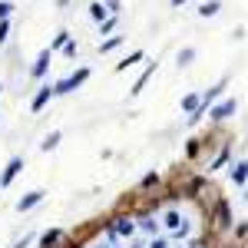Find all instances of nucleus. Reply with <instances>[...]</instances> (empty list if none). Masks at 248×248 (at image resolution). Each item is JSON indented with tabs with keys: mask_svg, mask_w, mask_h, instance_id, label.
I'll return each mask as SVG.
<instances>
[{
	"mask_svg": "<svg viewBox=\"0 0 248 248\" xmlns=\"http://www.w3.org/2000/svg\"><path fill=\"white\" fill-rule=\"evenodd\" d=\"M133 222H136V232H146V235H159V218H155L153 212H139Z\"/></svg>",
	"mask_w": 248,
	"mask_h": 248,
	"instance_id": "obj_8",
	"label": "nucleus"
},
{
	"mask_svg": "<svg viewBox=\"0 0 248 248\" xmlns=\"http://www.w3.org/2000/svg\"><path fill=\"white\" fill-rule=\"evenodd\" d=\"M77 53H79V43H77V37H70L66 43H63V57H70V60H73Z\"/></svg>",
	"mask_w": 248,
	"mask_h": 248,
	"instance_id": "obj_23",
	"label": "nucleus"
},
{
	"mask_svg": "<svg viewBox=\"0 0 248 248\" xmlns=\"http://www.w3.org/2000/svg\"><path fill=\"white\" fill-rule=\"evenodd\" d=\"M218 10H222V3H218V0H205V3H202V7H199V17H215V14H218Z\"/></svg>",
	"mask_w": 248,
	"mask_h": 248,
	"instance_id": "obj_21",
	"label": "nucleus"
},
{
	"mask_svg": "<svg viewBox=\"0 0 248 248\" xmlns=\"http://www.w3.org/2000/svg\"><path fill=\"white\" fill-rule=\"evenodd\" d=\"M169 245H172V242H169V235H153L146 248H169Z\"/></svg>",
	"mask_w": 248,
	"mask_h": 248,
	"instance_id": "obj_25",
	"label": "nucleus"
},
{
	"mask_svg": "<svg viewBox=\"0 0 248 248\" xmlns=\"http://www.w3.org/2000/svg\"><path fill=\"white\" fill-rule=\"evenodd\" d=\"M10 14H14V3L10 0H0V20H10Z\"/></svg>",
	"mask_w": 248,
	"mask_h": 248,
	"instance_id": "obj_28",
	"label": "nucleus"
},
{
	"mask_svg": "<svg viewBox=\"0 0 248 248\" xmlns=\"http://www.w3.org/2000/svg\"><path fill=\"white\" fill-rule=\"evenodd\" d=\"M96 27H99V37H109V33H116V27H119V14H109L103 23H96Z\"/></svg>",
	"mask_w": 248,
	"mask_h": 248,
	"instance_id": "obj_17",
	"label": "nucleus"
},
{
	"mask_svg": "<svg viewBox=\"0 0 248 248\" xmlns=\"http://www.w3.org/2000/svg\"><path fill=\"white\" fill-rule=\"evenodd\" d=\"M169 248H189V245H169Z\"/></svg>",
	"mask_w": 248,
	"mask_h": 248,
	"instance_id": "obj_32",
	"label": "nucleus"
},
{
	"mask_svg": "<svg viewBox=\"0 0 248 248\" xmlns=\"http://www.w3.org/2000/svg\"><path fill=\"white\" fill-rule=\"evenodd\" d=\"M199 149H202V139H192L189 149H186V153H189V159H192V155H199Z\"/></svg>",
	"mask_w": 248,
	"mask_h": 248,
	"instance_id": "obj_29",
	"label": "nucleus"
},
{
	"mask_svg": "<svg viewBox=\"0 0 248 248\" xmlns=\"http://www.w3.org/2000/svg\"><path fill=\"white\" fill-rule=\"evenodd\" d=\"M109 225H113L116 238H126V242H133V238H136V222H133V215H113V218H109Z\"/></svg>",
	"mask_w": 248,
	"mask_h": 248,
	"instance_id": "obj_4",
	"label": "nucleus"
},
{
	"mask_svg": "<svg viewBox=\"0 0 248 248\" xmlns=\"http://www.w3.org/2000/svg\"><path fill=\"white\" fill-rule=\"evenodd\" d=\"M50 99H57V96H53V83H40L33 99H30V113H43Z\"/></svg>",
	"mask_w": 248,
	"mask_h": 248,
	"instance_id": "obj_5",
	"label": "nucleus"
},
{
	"mask_svg": "<svg viewBox=\"0 0 248 248\" xmlns=\"http://www.w3.org/2000/svg\"><path fill=\"white\" fill-rule=\"evenodd\" d=\"M33 242H37V235H33V232H27V235H23L20 242H14V245H10V248H30V245H33Z\"/></svg>",
	"mask_w": 248,
	"mask_h": 248,
	"instance_id": "obj_26",
	"label": "nucleus"
},
{
	"mask_svg": "<svg viewBox=\"0 0 248 248\" xmlns=\"http://www.w3.org/2000/svg\"><path fill=\"white\" fill-rule=\"evenodd\" d=\"M153 73H155V63H149V66H146V70L139 73V79L133 83V90H129V96H139V93H142V86L149 83V77H153Z\"/></svg>",
	"mask_w": 248,
	"mask_h": 248,
	"instance_id": "obj_15",
	"label": "nucleus"
},
{
	"mask_svg": "<svg viewBox=\"0 0 248 248\" xmlns=\"http://www.w3.org/2000/svg\"><path fill=\"white\" fill-rule=\"evenodd\" d=\"M10 3H14V0H10Z\"/></svg>",
	"mask_w": 248,
	"mask_h": 248,
	"instance_id": "obj_35",
	"label": "nucleus"
},
{
	"mask_svg": "<svg viewBox=\"0 0 248 248\" xmlns=\"http://www.w3.org/2000/svg\"><path fill=\"white\" fill-rule=\"evenodd\" d=\"M0 93H3V83H0Z\"/></svg>",
	"mask_w": 248,
	"mask_h": 248,
	"instance_id": "obj_33",
	"label": "nucleus"
},
{
	"mask_svg": "<svg viewBox=\"0 0 248 248\" xmlns=\"http://www.w3.org/2000/svg\"><path fill=\"white\" fill-rule=\"evenodd\" d=\"M90 77H93V66H79V70H73V73H66L63 79H57V83H53V96H70V93H77V90H79V86H83Z\"/></svg>",
	"mask_w": 248,
	"mask_h": 248,
	"instance_id": "obj_1",
	"label": "nucleus"
},
{
	"mask_svg": "<svg viewBox=\"0 0 248 248\" xmlns=\"http://www.w3.org/2000/svg\"><path fill=\"white\" fill-rule=\"evenodd\" d=\"M229 155H232V146H229V142H225V146H222V153H218V155H215V159H212V162H209V172L222 169V166L229 162Z\"/></svg>",
	"mask_w": 248,
	"mask_h": 248,
	"instance_id": "obj_19",
	"label": "nucleus"
},
{
	"mask_svg": "<svg viewBox=\"0 0 248 248\" xmlns=\"http://www.w3.org/2000/svg\"><path fill=\"white\" fill-rule=\"evenodd\" d=\"M195 57H199V50H195V46H182V50L175 53V63H179V70H182V66H192V63H195Z\"/></svg>",
	"mask_w": 248,
	"mask_h": 248,
	"instance_id": "obj_14",
	"label": "nucleus"
},
{
	"mask_svg": "<svg viewBox=\"0 0 248 248\" xmlns=\"http://www.w3.org/2000/svg\"><path fill=\"white\" fill-rule=\"evenodd\" d=\"M142 60H146V53H142V50H133L129 57H123L119 63H116V73H126L129 66H136V63H142Z\"/></svg>",
	"mask_w": 248,
	"mask_h": 248,
	"instance_id": "obj_13",
	"label": "nucleus"
},
{
	"mask_svg": "<svg viewBox=\"0 0 248 248\" xmlns=\"http://www.w3.org/2000/svg\"><path fill=\"white\" fill-rule=\"evenodd\" d=\"M90 17H93L96 23H103V20L109 17V7H106L103 0H93V3H90Z\"/></svg>",
	"mask_w": 248,
	"mask_h": 248,
	"instance_id": "obj_16",
	"label": "nucleus"
},
{
	"mask_svg": "<svg viewBox=\"0 0 248 248\" xmlns=\"http://www.w3.org/2000/svg\"><path fill=\"white\" fill-rule=\"evenodd\" d=\"M63 238H66V232H63V229H46L43 235H37L33 245H37V248H60Z\"/></svg>",
	"mask_w": 248,
	"mask_h": 248,
	"instance_id": "obj_9",
	"label": "nucleus"
},
{
	"mask_svg": "<svg viewBox=\"0 0 248 248\" xmlns=\"http://www.w3.org/2000/svg\"><path fill=\"white\" fill-rule=\"evenodd\" d=\"M73 37V33H70V30H60L57 37L50 40V46H46V50H50V53H60V50H63V43H66V40Z\"/></svg>",
	"mask_w": 248,
	"mask_h": 248,
	"instance_id": "obj_20",
	"label": "nucleus"
},
{
	"mask_svg": "<svg viewBox=\"0 0 248 248\" xmlns=\"http://www.w3.org/2000/svg\"><path fill=\"white\" fill-rule=\"evenodd\" d=\"M123 43H126V37H123V33H109L106 40H99V53L106 57V53H113V50H119Z\"/></svg>",
	"mask_w": 248,
	"mask_h": 248,
	"instance_id": "obj_12",
	"label": "nucleus"
},
{
	"mask_svg": "<svg viewBox=\"0 0 248 248\" xmlns=\"http://www.w3.org/2000/svg\"><path fill=\"white\" fill-rule=\"evenodd\" d=\"M235 235H238V242H245V235H248V225H245V222H238V225H235Z\"/></svg>",
	"mask_w": 248,
	"mask_h": 248,
	"instance_id": "obj_30",
	"label": "nucleus"
},
{
	"mask_svg": "<svg viewBox=\"0 0 248 248\" xmlns=\"http://www.w3.org/2000/svg\"><path fill=\"white\" fill-rule=\"evenodd\" d=\"M43 199H46V189H30L27 195L17 199V212L20 215H23V212H33L37 205H43Z\"/></svg>",
	"mask_w": 248,
	"mask_h": 248,
	"instance_id": "obj_6",
	"label": "nucleus"
},
{
	"mask_svg": "<svg viewBox=\"0 0 248 248\" xmlns=\"http://www.w3.org/2000/svg\"><path fill=\"white\" fill-rule=\"evenodd\" d=\"M199 96H202V93H195V90H192V93H186V96H182V113H186V116H189L192 109L199 106Z\"/></svg>",
	"mask_w": 248,
	"mask_h": 248,
	"instance_id": "obj_22",
	"label": "nucleus"
},
{
	"mask_svg": "<svg viewBox=\"0 0 248 248\" xmlns=\"http://www.w3.org/2000/svg\"><path fill=\"white\" fill-rule=\"evenodd\" d=\"M60 142H63V129H50L40 142V153H53V149H60Z\"/></svg>",
	"mask_w": 248,
	"mask_h": 248,
	"instance_id": "obj_11",
	"label": "nucleus"
},
{
	"mask_svg": "<svg viewBox=\"0 0 248 248\" xmlns=\"http://www.w3.org/2000/svg\"><path fill=\"white\" fill-rule=\"evenodd\" d=\"M186 3H189V0H169V7H172V10H179V7H186Z\"/></svg>",
	"mask_w": 248,
	"mask_h": 248,
	"instance_id": "obj_31",
	"label": "nucleus"
},
{
	"mask_svg": "<svg viewBox=\"0 0 248 248\" xmlns=\"http://www.w3.org/2000/svg\"><path fill=\"white\" fill-rule=\"evenodd\" d=\"M23 169H27V159H23V155H10V159H7V166H3V172H0V189H7V186H10Z\"/></svg>",
	"mask_w": 248,
	"mask_h": 248,
	"instance_id": "obj_3",
	"label": "nucleus"
},
{
	"mask_svg": "<svg viewBox=\"0 0 248 248\" xmlns=\"http://www.w3.org/2000/svg\"><path fill=\"white\" fill-rule=\"evenodd\" d=\"M159 182H162V175H159L155 169H153V172H146V175L139 179V192H146V189H155Z\"/></svg>",
	"mask_w": 248,
	"mask_h": 248,
	"instance_id": "obj_18",
	"label": "nucleus"
},
{
	"mask_svg": "<svg viewBox=\"0 0 248 248\" xmlns=\"http://www.w3.org/2000/svg\"><path fill=\"white\" fill-rule=\"evenodd\" d=\"M218 225H222V229L232 225V215H229V205H225V202H218Z\"/></svg>",
	"mask_w": 248,
	"mask_h": 248,
	"instance_id": "obj_24",
	"label": "nucleus"
},
{
	"mask_svg": "<svg viewBox=\"0 0 248 248\" xmlns=\"http://www.w3.org/2000/svg\"><path fill=\"white\" fill-rule=\"evenodd\" d=\"M50 60H53V53L43 46L37 53V60H33V66H30V79H43L46 73H50Z\"/></svg>",
	"mask_w": 248,
	"mask_h": 248,
	"instance_id": "obj_7",
	"label": "nucleus"
},
{
	"mask_svg": "<svg viewBox=\"0 0 248 248\" xmlns=\"http://www.w3.org/2000/svg\"><path fill=\"white\" fill-rule=\"evenodd\" d=\"M232 182H235L238 189L248 186V162L245 159H235V162H232Z\"/></svg>",
	"mask_w": 248,
	"mask_h": 248,
	"instance_id": "obj_10",
	"label": "nucleus"
},
{
	"mask_svg": "<svg viewBox=\"0 0 248 248\" xmlns=\"http://www.w3.org/2000/svg\"><path fill=\"white\" fill-rule=\"evenodd\" d=\"M113 248H119V245H113Z\"/></svg>",
	"mask_w": 248,
	"mask_h": 248,
	"instance_id": "obj_34",
	"label": "nucleus"
},
{
	"mask_svg": "<svg viewBox=\"0 0 248 248\" xmlns=\"http://www.w3.org/2000/svg\"><path fill=\"white\" fill-rule=\"evenodd\" d=\"M235 113H238V99H235V96H222L218 103L209 106V116L215 119V123H225V119H232Z\"/></svg>",
	"mask_w": 248,
	"mask_h": 248,
	"instance_id": "obj_2",
	"label": "nucleus"
},
{
	"mask_svg": "<svg viewBox=\"0 0 248 248\" xmlns=\"http://www.w3.org/2000/svg\"><path fill=\"white\" fill-rule=\"evenodd\" d=\"M10 40V20H0V46Z\"/></svg>",
	"mask_w": 248,
	"mask_h": 248,
	"instance_id": "obj_27",
	"label": "nucleus"
}]
</instances>
